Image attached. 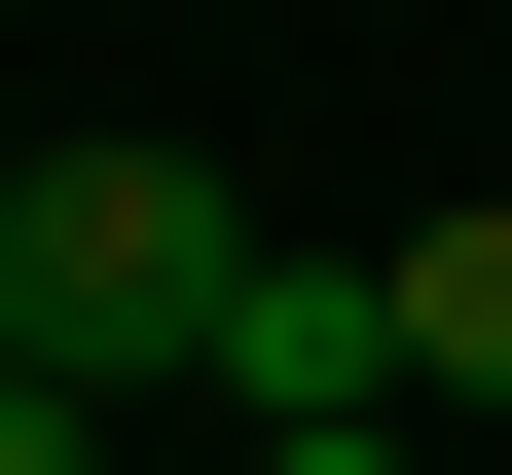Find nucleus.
Here are the masks:
<instances>
[{
    "mask_svg": "<svg viewBox=\"0 0 512 475\" xmlns=\"http://www.w3.org/2000/svg\"><path fill=\"white\" fill-rule=\"evenodd\" d=\"M220 293H256L220 147H37V183H0V366H37V402H183Z\"/></svg>",
    "mask_w": 512,
    "mask_h": 475,
    "instance_id": "f257e3e1",
    "label": "nucleus"
},
{
    "mask_svg": "<svg viewBox=\"0 0 512 475\" xmlns=\"http://www.w3.org/2000/svg\"><path fill=\"white\" fill-rule=\"evenodd\" d=\"M220 402L293 439V402H403V256H256L220 293Z\"/></svg>",
    "mask_w": 512,
    "mask_h": 475,
    "instance_id": "f03ea898",
    "label": "nucleus"
},
{
    "mask_svg": "<svg viewBox=\"0 0 512 475\" xmlns=\"http://www.w3.org/2000/svg\"><path fill=\"white\" fill-rule=\"evenodd\" d=\"M403 402H476V439H512V183H476V220H403Z\"/></svg>",
    "mask_w": 512,
    "mask_h": 475,
    "instance_id": "7ed1b4c3",
    "label": "nucleus"
},
{
    "mask_svg": "<svg viewBox=\"0 0 512 475\" xmlns=\"http://www.w3.org/2000/svg\"><path fill=\"white\" fill-rule=\"evenodd\" d=\"M256 475H439V402H293V439H256Z\"/></svg>",
    "mask_w": 512,
    "mask_h": 475,
    "instance_id": "20e7f679",
    "label": "nucleus"
},
{
    "mask_svg": "<svg viewBox=\"0 0 512 475\" xmlns=\"http://www.w3.org/2000/svg\"><path fill=\"white\" fill-rule=\"evenodd\" d=\"M0 475H110V402H37V366H0Z\"/></svg>",
    "mask_w": 512,
    "mask_h": 475,
    "instance_id": "39448f33",
    "label": "nucleus"
}]
</instances>
